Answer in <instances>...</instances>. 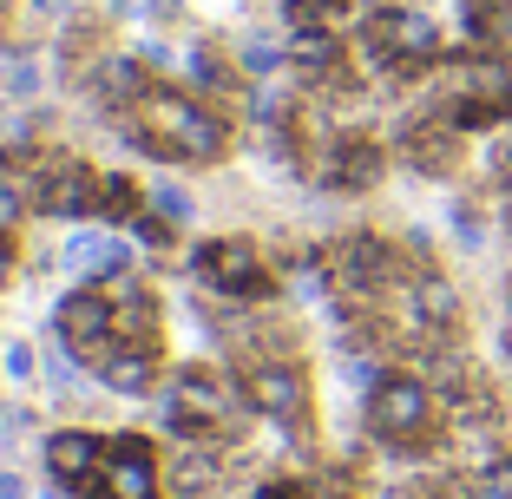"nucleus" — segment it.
<instances>
[{
  "instance_id": "f257e3e1",
  "label": "nucleus",
  "mask_w": 512,
  "mask_h": 499,
  "mask_svg": "<svg viewBox=\"0 0 512 499\" xmlns=\"http://www.w3.org/2000/svg\"><path fill=\"white\" fill-rule=\"evenodd\" d=\"M250 394V408L276 427H316V375L309 362H250V368H230Z\"/></svg>"
},
{
  "instance_id": "423d86ee",
  "label": "nucleus",
  "mask_w": 512,
  "mask_h": 499,
  "mask_svg": "<svg viewBox=\"0 0 512 499\" xmlns=\"http://www.w3.org/2000/svg\"><path fill=\"white\" fill-rule=\"evenodd\" d=\"M460 40L473 53H512V0H460Z\"/></svg>"
},
{
  "instance_id": "39448f33",
  "label": "nucleus",
  "mask_w": 512,
  "mask_h": 499,
  "mask_svg": "<svg viewBox=\"0 0 512 499\" xmlns=\"http://www.w3.org/2000/svg\"><path fill=\"white\" fill-rule=\"evenodd\" d=\"M40 375H46V335L27 322H7L0 329V388L40 394Z\"/></svg>"
},
{
  "instance_id": "6e6552de",
  "label": "nucleus",
  "mask_w": 512,
  "mask_h": 499,
  "mask_svg": "<svg viewBox=\"0 0 512 499\" xmlns=\"http://www.w3.org/2000/svg\"><path fill=\"white\" fill-rule=\"evenodd\" d=\"M0 499H40V486H33V467H27V460H7V467H0Z\"/></svg>"
},
{
  "instance_id": "0eeeda50",
  "label": "nucleus",
  "mask_w": 512,
  "mask_h": 499,
  "mask_svg": "<svg viewBox=\"0 0 512 499\" xmlns=\"http://www.w3.org/2000/svg\"><path fill=\"white\" fill-rule=\"evenodd\" d=\"M92 0H20L14 7V33L27 46H53V33L66 27V20H79Z\"/></svg>"
},
{
  "instance_id": "1a4fd4ad",
  "label": "nucleus",
  "mask_w": 512,
  "mask_h": 499,
  "mask_svg": "<svg viewBox=\"0 0 512 499\" xmlns=\"http://www.w3.org/2000/svg\"><path fill=\"white\" fill-rule=\"evenodd\" d=\"M506 322H512V276H506Z\"/></svg>"
},
{
  "instance_id": "20e7f679",
  "label": "nucleus",
  "mask_w": 512,
  "mask_h": 499,
  "mask_svg": "<svg viewBox=\"0 0 512 499\" xmlns=\"http://www.w3.org/2000/svg\"><path fill=\"white\" fill-rule=\"evenodd\" d=\"M138 211H145V171H138V165H125V158L99 165V197H92V224L125 230Z\"/></svg>"
},
{
  "instance_id": "7ed1b4c3",
  "label": "nucleus",
  "mask_w": 512,
  "mask_h": 499,
  "mask_svg": "<svg viewBox=\"0 0 512 499\" xmlns=\"http://www.w3.org/2000/svg\"><path fill=\"white\" fill-rule=\"evenodd\" d=\"M145 211H158L165 224H178L184 237L204 230L211 204H204V184H191V171H151L145 178Z\"/></svg>"
},
{
  "instance_id": "f03ea898",
  "label": "nucleus",
  "mask_w": 512,
  "mask_h": 499,
  "mask_svg": "<svg viewBox=\"0 0 512 499\" xmlns=\"http://www.w3.org/2000/svg\"><path fill=\"white\" fill-rule=\"evenodd\" d=\"M40 460V480L46 486H66V493H86L106 467V427H86V421H53L33 447Z\"/></svg>"
}]
</instances>
